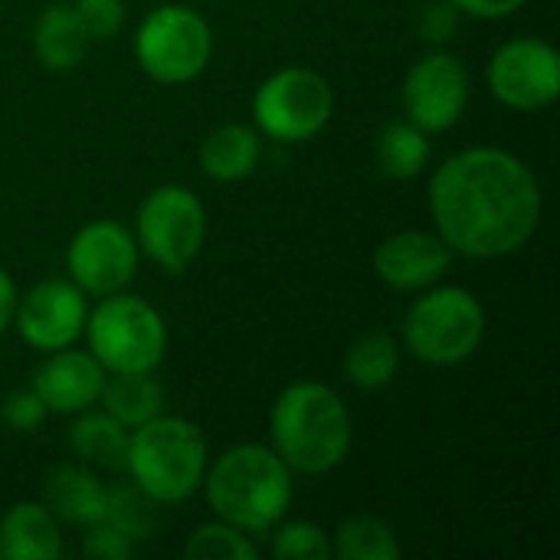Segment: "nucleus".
<instances>
[{"mask_svg":"<svg viewBox=\"0 0 560 560\" xmlns=\"http://www.w3.org/2000/svg\"><path fill=\"white\" fill-rule=\"evenodd\" d=\"M69 443L75 450V456L89 466H102V469H125V456H128V430L108 417L105 410L92 413L82 410L75 413V423L69 427Z\"/></svg>","mask_w":560,"mask_h":560,"instance_id":"22","label":"nucleus"},{"mask_svg":"<svg viewBox=\"0 0 560 560\" xmlns=\"http://www.w3.org/2000/svg\"><path fill=\"white\" fill-rule=\"evenodd\" d=\"M89 33L75 13L72 3H52L39 13L36 26H33V49L36 59L49 69V72H69L82 62V56L89 52Z\"/></svg>","mask_w":560,"mask_h":560,"instance_id":"18","label":"nucleus"},{"mask_svg":"<svg viewBox=\"0 0 560 560\" xmlns=\"http://www.w3.org/2000/svg\"><path fill=\"white\" fill-rule=\"evenodd\" d=\"M459 13L466 16H479V20H502L512 16L515 10H522L528 0H450Z\"/></svg>","mask_w":560,"mask_h":560,"instance_id":"32","label":"nucleus"},{"mask_svg":"<svg viewBox=\"0 0 560 560\" xmlns=\"http://www.w3.org/2000/svg\"><path fill=\"white\" fill-rule=\"evenodd\" d=\"M108 489L85 466H56L43 486V505L75 528H89L105 518Z\"/></svg>","mask_w":560,"mask_h":560,"instance_id":"17","label":"nucleus"},{"mask_svg":"<svg viewBox=\"0 0 560 560\" xmlns=\"http://www.w3.org/2000/svg\"><path fill=\"white\" fill-rule=\"evenodd\" d=\"M213 52L210 26L200 13L180 3L151 10L135 33L138 66L164 85H180L197 79Z\"/></svg>","mask_w":560,"mask_h":560,"instance_id":"8","label":"nucleus"},{"mask_svg":"<svg viewBox=\"0 0 560 560\" xmlns=\"http://www.w3.org/2000/svg\"><path fill=\"white\" fill-rule=\"evenodd\" d=\"M331 555L341 560H397L400 545L387 522L374 515H354L338 525Z\"/></svg>","mask_w":560,"mask_h":560,"instance_id":"24","label":"nucleus"},{"mask_svg":"<svg viewBox=\"0 0 560 560\" xmlns=\"http://www.w3.org/2000/svg\"><path fill=\"white\" fill-rule=\"evenodd\" d=\"M66 269L85 295H115L135 279L138 243L115 220L85 223L66 249Z\"/></svg>","mask_w":560,"mask_h":560,"instance_id":"12","label":"nucleus"},{"mask_svg":"<svg viewBox=\"0 0 560 560\" xmlns=\"http://www.w3.org/2000/svg\"><path fill=\"white\" fill-rule=\"evenodd\" d=\"M82 555L95 560H128L135 555V541H128L118 528H112L108 522H95L89 528H82Z\"/></svg>","mask_w":560,"mask_h":560,"instance_id":"30","label":"nucleus"},{"mask_svg":"<svg viewBox=\"0 0 560 560\" xmlns=\"http://www.w3.org/2000/svg\"><path fill=\"white\" fill-rule=\"evenodd\" d=\"M335 112V92L328 79L315 69H279L272 72L253 98L256 125L266 138L295 144L315 138Z\"/></svg>","mask_w":560,"mask_h":560,"instance_id":"9","label":"nucleus"},{"mask_svg":"<svg viewBox=\"0 0 560 560\" xmlns=\"http://www.w3.org/2000/svg\"><path fill=\"white\" fill-rule=\"evenodd\" d=\"M486 338V312L469 289L443 285L423 289L407 308L404 341L410 354L433 368H453L469 361Z\"/></svg>","mask_w":560,"mask_h":560,"instance_id":"5","label":"nucleus"},{"mask_svg":"<svg viewBox=\"0 0 560 560\" xmlns=\"http://www.w3.org/2000/svg\"><path fill=\"white\" fill-rule=\"evenodd\" d=\"M112 528H118L128 541H144L154 535L158 518H154V502L131 482V486H115L108 489L105 502V518Z\"/></svg>","mask_w":560,"mask_h":560,"instance_id":"26","label":"nucleus"},{"mask_svg":"<svg viewBox=\"0 0 560 560\" xmlns=\"http://www.w3.org/2000/svg\"><path fill=\"white\" fill-rule=\"evenodd\" d=\"M430 161V141L427 131H420L413 121H390L377 135V164L394 180L417 177Z\"/></svg>","mask_w":560,"mask_h":560,"instance_id":"23","label":"nucleus"},{"mask_svg":"<svg viewBox=\"0 0 560 560\" xmlns=\"http://www.w3.org/2000/svg\"><path fill=\"white\" fill-rule=\"evenodd\" d=\"M272 450L292 472L325 476L351 450L348 404L318 381H299L279 394L269 417Z\"/></svg>","mask_w":560,"mask_h":560,"instance_id":"3","label":"nucleus"},{"mask_svg":"<svg viewBox=\"0 0 560 560\" xmlns=\"http://www.w3.org/2000/svg\"><path fill=\"white\" fill-rule=\"evenodd\" d=\"M62 555L59 518L43 502H20L0 518V558L56 560Z\"/></svg>","mask_w":560,"mask_h":560,"instance_id":"16","label":"nucleus"},{"mask_svg":"<svg viewBox=\"0 0 560 560\" xmlns=\"http://www.w3.org/2000/svg\"><path fill=\"white\" fill-rule=\"evenodd\" d=\"M207 456V440L197 423L158 413L128 433L125 469L154 505H177L203 486Z\"/></svg>","mask_w":560,"mask_h":560,"instance_id":"4","label":"nucleus"},{"mask_svg":"<svg viewBox=\"0 0 560 560\" xmlns=\"http://www.w3.org/2000/svg\"><path fill=\"white\" fill-rule=\"evenodd\" d=\"M184 558L190 560H256L259 548L253 545V538L230 525V522H210L200 525L197 532H190L187 545H184Z\"/></svg>","mask_w":560,"mask_h":560,"instance_id":"25","label":"nucleus"},{"mask_svg":"<svg viewBox=\"0 0 560 560\" xmlns=\"http://www.w3.org/2000/svg\"><path fill=\"white\" fill-rule=\"evenodd\" d=\"M440 240L469 259L518 253L541 223V187L532 167L502 148H466L430 180Z\"/></svg>","mask_w":560,"mask_h":560,"instance_id":"1","label":"nucleus"},{"mask_svg":"<svg viewBox=\"0 0 560 560\" xmlns=\"http://www.w3.org/2000/svg\"><path fill=\"white\" fill-rule=\"evenodd\" d=\"M492 95L515 112H538L560 98V56L545 39H509L489 59Z\"/></svg>","mask_w":560,"mask_h":560,"instance_id":"10","label":"nucleus"},{"mask_svg":"<svg viewBox=\"0 0 560 560\" xmlns=\"http://www.w3.org/2000/svg\"><path fill=\"white\" fill-rule=\"evenodd\" d=\"M98 404L125 430H135V427L154 420L164 410V390L154 381V371L112 374V377H105V387H102Z\"/></svg>","mask_w":560,"mask_h":560,"instance_id":"20","label":"nucleus"},{"mask_svg":"<svg viewBox=\"0 0 560 560\" xmlns=\"http://www.w3.org/2000/svg\"><path fill=\"white\" fill-rule=\"evenodd\" d=\"M207 210L200 197L180 184L154 187L135 217L138 249L164 272H184L203 249Z\"/></svg>","mask_w":560,"mask_h":560,"instance_id":"7","label":"nucleus"},{"mask_svg":"<svg viewBox=\"0 0 560 560\" xmlns=\"http://www.w3.org/2000/svg\"><path fill=\"white\" fill-rule=\"evenodd\" d=\"M272 558L328 560L331 558V538L312 522H289L272 535Z\"/></svg>","mask_w":560,"mask_h":560,"instance_id":"27","label":"nucleus"},{"mask_svg":"<svg viewBox=\"0 0 560 560\" xmlns=\"http://www.w3.org/2000/svg\"><path fill=\"white\" fill-rule=\"evenodd\" d=\"M404 112L427 135L450 131L469 105V72L453 52H430L417 59L404 79Z\"/></svg>","mask_w":560,"mask_h":560,"instance_id":"11","label":"nucleus"},{"mask_svg":"<svg viewBox=\"0 0 560 560\" xmlns=\"http://www.w3.org/2000/svg\"><path fill=\"white\" fill-rule=\"evenodd\" d=\"M453 262V249L440 240V233L404 230L387 236L374 249V272L384 285L397 292H423L436 285Z\"/></svg>","mask_w":560,"mask_h":560,"instance_id":"14","label":"nucleus"},{"mask_svg":"<svg viewBox=\"0 0 560 560\" xmlns=\"http://www.w3.org/2000/svg\"><path fill=\"white\" fill-rule=\"evenodd\" d=\"M459 26V10L450 0H433L420 10V36L430 43H446Z\"/></svg>","mask_w":560,"mask_h":560,"instance_id":"31","label":"nucleus"},{"mask_svg":"<svg viewBox=\"0 0 560 560\" xmlns=\"http://www.w3.org/2000/svg\"><path fill=\"white\" fill-rule=\"evenodd\" d=\"M89 39H105L121 30L125 23V3L121 0H72Z\"/></svg>","mask_w":560,"mask_h":560,"instance_id":"28","label":"nucleus"},{"mask_svg":"<svg viewBox=\"0 0 560 560\" xmlns=\"http://www.w3.org/2000/svg\"><path fill=\"white\" fill-rule=\"evenodd\" d=\"M85 315H89L85 292L72 279L69 282L46 279V282H36L23 299H16L13 322H16L20 338L30 348L49 354V351L69 348L82 335Z\"/></svg>","mask_w":560,"mask_h":560,"instance_id":"13","label":"nucleus"},{"mask_svg":"<svg viewBox=\"0 0 560 560\" xmlns=\"http://www.w3.org/2000/svg\"><path fill=\"white\" fill-rule=\"evenodd\" d=\"M259 135L246 125H220L200 144V167L210 180L236 184L246 180L259 164Z\"/></svg>","mask_w":560,"mask_h":560,"instance_id":"19","label":"nucleus"},{"mask_svg":"<svg viewBox=\"0 0 560 560\" xmlns=\"http://www.w3.org/2000/svg\"><path fill=\"white\" fill-rule=\"evenodd\" d=\"M89 354L105 368V374L158 371L167 351V328L154 305L138 295H105L85 315Z\"/></svg>","mask_w":560,"mask_h":560,"instance_id":"6","label":"nucleus"},{"mask_svg":"<svg viewBox=\"0 0 560 560\" xmlns=\"http://www.w3.org/2000/svg\"><path fill=\"white\" fill-rule=\"evenodd\" d=\"M13 312H16V285H13V279L7 276V269L0 266V335L10 328Z\"/></svg>","mask_w":560,"mask_h":560,"instance_id":"33","label":"nucleus"},{"mask_svg":"<svg viewBox=\"0 0 560 560\" xmlns=\"http://www.w3.org/2000/svg\"><path fill=\"white\" fill-rule=\"evenodd\" d=\"M203 489L220 522H230L246 535H266L292 505V469L276 450L240 443L207 466Z\"/></svg>","mask_w":560,"mask_h":560,"instance_id":"2","label":"nucleus"},{"mask_svg":"<svg viewBox=\"0 0 560 560\" xmlns=\"http://www.w3.org/2000/svg\"><path fill=\"white\" fill-rule=\"evenodd\" d=\"M345 377L361 387V390H381L397 377L400 368V345L390 331L384 328H371L364 335H358L348 351H345Z\"/></svg>","mask_w":560,"mask_h":560,"instance_id":"21","label":"nucleus"},{"mask_svg":"<svg viewBox=\"0 0 560 560\" xmlns=\"http://www.w3.org/2000/svg\"><path fill=\"white\" fill-rule=\"evenodd\" d=\"M46 417H49V410H46V404L36 397L33 387H30V390L10 394V397L3 400V407H0L3 427H10V430H16V433H33L36 427H43Z\"/></svg>","mask_w":560,"mask_h":560,"instance_id":"29","label":"nucleus"},{"mask_svg":"<svg viewBox=\"0 0 560 560\" xmlns=\"http://www.w3.org/2000/svg\"><path fill=\"white\" fill-rule=\"evenodd\" d=\"M105 368L89 351H49V358L33 374V390L56 417H75L92 410L105 387Z\"/></svg>","mask_w":560,"mask_h":560,"instance_id":"15","label":"nucleus"}]
</instances>
